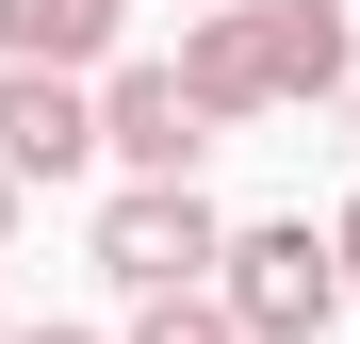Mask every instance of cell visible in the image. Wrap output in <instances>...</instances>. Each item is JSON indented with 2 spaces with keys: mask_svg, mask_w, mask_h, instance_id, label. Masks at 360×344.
<instances>
[{
  "mask_svg": "<svg viewBox=\"0 0 360 344\" xmlns=\"http://www.w3.org/2000/svg\"><path fill=\"white\" fill-rule=\"evenodd\" d=\"M213 312H229V344H328V312H344V279H328V246L311 229H229L213 246Z\"/></svg>",
  "mask_w": 360,
  "mask_h": 344,
  "instance_id": "1",
  "label": "cell"
},
{
  "mask_svg": "<svg viewBox=\"0 0 360 344\" xmlns=\"http://www.w3.org/2000/svg\"><path fill=\"white\" fill-rule=\"evenodd\" d=\"M213 246L229 229L197 213V181H115V213H98V279L115 295H213Z\"/></svg>",
  "mask_w": 360,
  "mask_h": 344,
  "instance_id": "2",
  "label": "cell"
},
{
  "mask_svg": "<svg viewBox=\"0 0 360 344\" xmlns=\"http://www.w3.org/2000/svg\"><path fill=\"white\" fill-rule=\"evenodd\" d=\"M82 115H98V164H115V181H197V148H213V132H197V98H180L164 66H115Z\"/></svg>",
  "mask_w": 360,
  "mask_h": 344,
  "instance_id": "3",
  "label": "cell"
},
{
  "mask_svg": "<svg viewBox=\"0 0 360 344\" xmlns=\"http://www.w3.org/2000/svg\"><path fill=\"white\" fill-rule=\"evenodd\" d=\"M98 164V115L82 82H49V66H0V181H82Z\"/></svg>",
  "mask_w": 360,
  "mask_h": 344,
  "instance_id": "4",
  "label": "cell"
},
{
  "mask_svg": "<svg viewBox=\"0 0 360 344\" xmlns=\"http://www.w3.org/2000/svg\"><path fill=\"white\" fill-rule=\"evenodd\" d=\"M246 33H262V98H344L360 82L344 0H246Z\"/></svg>",
  "mask_w": 360,
  "mask_h": 344,
  "instance_id": "5",
  "label": "cell"
},
{
  "mask_svg": "<svg viewBox=\"0 0 360 344\" xmlns=\"http://www.w3.org/2000/svg\"><path fill=\"white\" fill-rule=\"evenodd\" d=\"M180 98H197V132H229V115H278L262 98V33H246V0H213L197 33H180V66H164Z\"/></svg>",
  "mask_w": 360,
  "mask_h": 344,
  "instance_id": "6",
  "label": "cell"
},
{
  "mask_svg": "<svg viewBox=\"0 0 360 344\" xmlns=\"http://www.w3.org/2000/svg\"><path fill=\"white\" fill-rule=\"evenodd\" d=\"M115 49V0H0V66H49V82H82Z\"/></svg>",
  "mask_w": 360,
  "mask_h": 344,
  "instance_id": "7",
  "label": "cell"
},
{
  "mask_svg": "<svg viewBox=\"0 0 360 344\" xmlns=\"http://www.w3.org/2000/svg\"><path fill=\"white\" fill-rule=\"evenodd\" d=\"M131 344H229L213 295H131Z\"/></svg>",
  "mask_w": 360,
  "mask_h": 344,
  "instance_id": "8",
  "label": "cell"
},
{
  "mask_svg": "<svg viewBox=\"0 0 360 344\" xmlns=\"http://www.w3.org/2000/svg\"><path fill=\"white\" fill-rule=\"evenodd\" d=\"M328 279H344V295H360V197H344V229H328Z\"/></svg>",
  "mask_w": 360,
  "mask_h": 344,
  "instance_id": "9",
  "label": "cell"
},
{
  "mask_svg": "<svg viewBox=\"0 0 360 344\" xmlns=\"http://www.w3.org/2000/svg\"><path fill=\"white\" fill-rule=\"evenodd\" d=\"M0 344H98V328H0Z\"/></svg>",
  "mask_w": 360,
  "mask_h": 344,
  "instance_id": "10",
  "label": "cell"
},
{
  "mask_svg": "<svg viewBox=\"0 0 360 344\" xmlns=\"http://www.w3.org/2000/svg\"><path fill=\"white\" fill-rule=\"evenodd\" d=\"M0 229H17V181H0Z\"/></svg>",
  "mask_w": 360,
  "mask_h": 344,
  "instance_id": "11",
  "label": "cell"
},
{
  "mask_svg": "<svg viewBox=\"0 0 360 344\" xmlns=\"http://www.w3.org/2000/svg\"><path fill=\"white\" fill-rule=\"evenodd\" d=\"M344 115H360V82H344Z\"/></svg>",
  "mask_w": 360,
  "mask_h": 344,
  "instance_id": "12",
  "label": "cell"
},
{
  "mask_svg": "<svg viewBox=\"0 0 360 344\" xmlns=\"http://www.w3.org/2000/svg\"><path fill=\"white\" fill-rule=\"evenodd\" d=\"M115 17H131V0H115Z\"/></svg>",
  "mask_w": 360,
  "mask_h": 344,
  "instance_id": "13",
  "label": "cell"
}]
</instances>
